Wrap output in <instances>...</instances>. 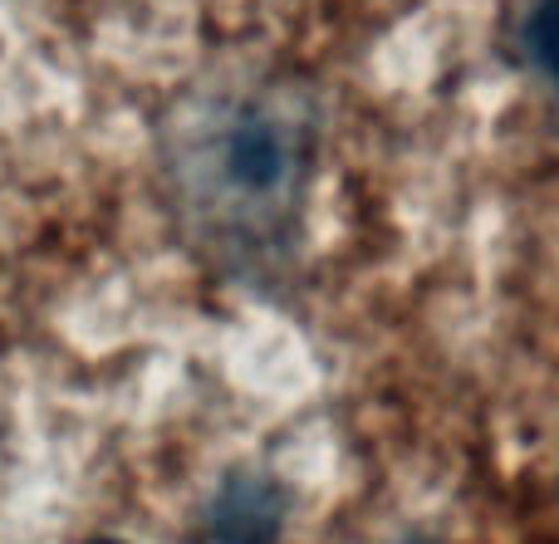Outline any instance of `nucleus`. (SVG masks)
I'll list each match as a JSON object with an SVG mask.
<instances>
[{"label": "nucleus", "instance_id": "obj_1", "mask_svg": "<svg viewBox=\"0 0 559 544\" xmlns=\"http://www.w3.org/2000/svg\"><path fill=\"white\" fill-rule=\"evenodd\" d=\"M309 157V108L280 88H251L197 113L177 147V182L187 206L216 235L255 245L295 216Z\"/></svg>", "mask_w": 559, "mask_h": 544}, {"label": "nucleus", "instance_id": "obj_2", "mask_svg": "<svg viewBox=\"0 0 559 544\" xmlns=\"http://www.w3.org/2000/svg\"><path fill=\"white\" fill-rule=\"evenodd\" d=\"M285 535V491L265 476H231L202 516L206 544H280Z\"/></svg>", "mask_w": 559, "mask_h": 544}, {"label": "nucleus", "instance_id": "obj_3", "mask_svg": "<svg viewBox=\"0 0 559 544\" xmlns=\"http://www.w3.org/2000/svg\"><path fill=\"white\" fill-rule=\"evenodd\" d=\"M525 49H531V64L559 88V0H540V5L531 10Z\"/></svg>", "mask_w": 559, "mask_h": 544}, {"label": "nucleus", "instance_id": "obj_4", "mask_svg": "<svg viewBox=\"0 0 559 544\" xmlns=\"http://www.w3.org/2000/svg\"><path fill=\"white\" fill-rule=\"evenodd\" d=\"M88 544H123V540H88Z\"/></svg>", "mask_w": 559, "mask_h": 544}]
</instances>
